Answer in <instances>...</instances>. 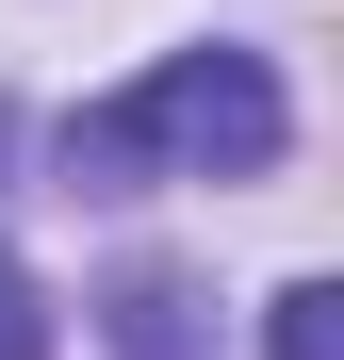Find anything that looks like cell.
Instances as JSON below:
<instances>
[{
  "instance_id": "6da1fadb",
  "label": "cell",
  "mask_w": 344,
  "mask_h": 360,
  "mask_svg": "<svg viewBox=\"0 0 344 360\" xmlns=\"http://www.w3.org/2000/svg\"><path fill=\"white\" fill-rule=\"evenodd\" d=\"M295 148V98H279L262 49H164L148 82H115L98 115H66V180L82 197H132V180H262Z\"/></svg>"
},
{
  "instance_id": "7a4b0ae2",
  "label": "cell",
  "mask_w": 344,
  "mask_h": 360,
  "mask_svg": "<svg viewBox=\"0 0 344 360\" xmlns=\"http://www.w3.org/2000/svg\"><path fill=\"white\" fill-rule=\"evenodd\" d=\"M262 360H344V295H328V278H295V295L262 311Z\"/></svg>"
},
{
  "instance_id": "3957f363",
  "label": "cell",
  "mask_w": 344,
  "mask_h": 360,
  "mask_svg": "<svg viewBox=\"0 0 344 360\" xmlns=\"http://www.w3.org/2000/svg\"><path fill=\"white\" fill-rule=\"evenodd\" d=\"M115 344H132V360H181V278H132V295H115Z\"/></svg>"
},
{
  "instance_id": "277c9868",
  "label": "cell",
  "mask_w": 344,
  "mask_h": 360,
  "mask_svg": "<svg viewBox=\"0 0 344 360\" xmlns=\"http://www.w3.org/2000/svg\"><path fill=\"white\" fill-rule=\"evenodd\" d=\"M0 360H49V295H33L17 262H0Z\"/></svg>"
},
{
  "instance_id": "5b68a950",
  "label": "cell",
  "mask_w": 344,
  "mask_h": 360,
  "mask_svg": "<svg viewBox=\"0 0 344 360\" xmlns=\"http://www.w3.org/2000/svg\"><path fill=\"white\" fill-rule=\"evenodd\" d=\"M0 148H17V115H0Z\"/></svg>"
}]
</instances>
